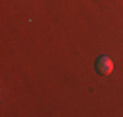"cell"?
<instances>
[{"instance_id": "cell-1", "label": "cell", "mask_w": 123, "mask_h": 117, "mask_svg": "<svg viewBox=\"0 0 123 117\" xmlns=\"http://www.w3.org/2000/svg\"><path fill=\"white\" fill-rule=\"evenodd\" d=\"M96 70H98V74L102 76H107V74H111L113 72V61L107 55H102L96 58Z\"/></svg>"}]
</instances>
